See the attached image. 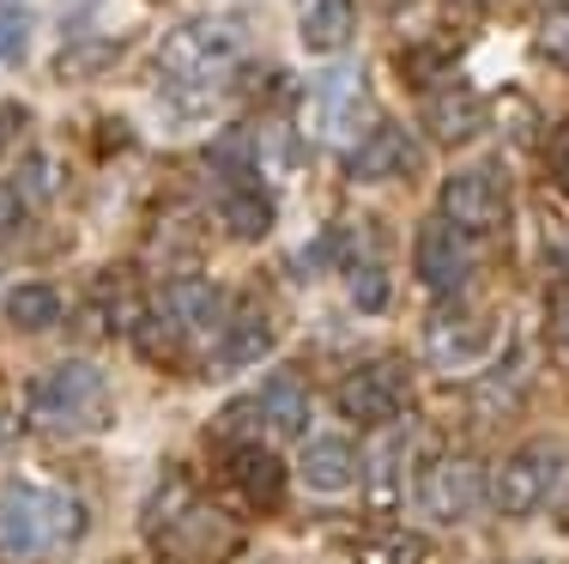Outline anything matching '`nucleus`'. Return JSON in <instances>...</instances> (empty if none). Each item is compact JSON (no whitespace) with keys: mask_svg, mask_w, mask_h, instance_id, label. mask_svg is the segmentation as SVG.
<instances>
[{"mask_svg":"<svg viewBox=\"0 0 569 564\" xmlns=\"http://www.w3.org/2000/svg\"><path fill=\"white\" fill-rule=\"evenodd\" d=\"M346 286H351V304H358V310H388V274H382V261L351 255V261H346Z\"/></svg>","mask_w":569,"mask_h":564,"instance_id":"23","label":"nucleus"},{"mask_svg":"<svg viewBox=\"0 0 569 564\" xmlns=\"http://www.w3.org/2000/svg\"><path fill=\"white\" fill-rule=\"evenodd\" d=\"M412 455H418V432L412 425H382V437H376V449H370V498L376 504H400V492L412 486Z\"/></svg>","mask_w":569,"mask_h":564,"instance_id":"15","label":"nucleus"},{"mask_svg":"<svg viewBox=\"0 0 569 564\" xmlns=\"http://www.w3.org/2000/svg\"><path fill=\"white\" fill-rule=\"evenodd\" d=\"M242 56V24L230 19H194L182 31H170V43L158 49V73L176 91H212Z\"/></svg>","mask_w":569,"mask_h":564,"instance_id":"3","label":"nucleus"},{"mask_svg":"<svg viewBox=\"0 0 569 564\" xmlns=\"http://www.w3.org/2000/svg\"><path fill=\"white\" fill-rule=\"evenodd\" d=\"M449 7H467V12H485V7H497V0H449Z\"/></svg>","mask_w":569,"mask_h":564,"instance_id":"27","label":"nucleus"},{"mask_svg":"<svg viewBox=\"0 0 569 564\" xmlns=\"http://www.w3.org/2000/svg\"><path fill=\"white\" fill-rule=\"evenodd\" d=\"M406 395H412V383H406L400 358H363V365H351L340 376V388H333V400H340L346 419L370 425V432H382V425L400 419Z\"/></svg>","mask_w":569,"mask_h":564,"instance_id":"6","label":"nucleus"},{"mask_svg":"<svg viewBox=\"0 0 569 564\" xmlns=\"http://www.w3.org/2000/svg\"><path fill=\"white\" fill-rule=\"evenodd\" d=\"M558 346H563V353H569V298L558 304Z\"/></svg>","mask_w":569,"mask_h":564,"instance_id":"26","label":"nucleus"},{"mask_svg":"<svg viewBox=\"0 0 569 564\" xmlns=\"http://www.w3.org/2000/svg\"><path fill=\"white\" fill-rule=\"evenodd\" d=\"M425 122L437 140H467L472 128H479V98H472L467 86H442V91H430L425 98Z\"/></svg>","mask_w":569,"mask_h":564,"instance_id":"20","label":"nucleus"},{"mask_svg":"<svg viewBox=\"0 0 569 564\" xmlns=\"http://www.w3.org/2000/svg\"><path fill=\"white\" fill-rule=\"evenodd\" d=\"M539 49H546L551 61H563V67H569V19H551L546 31H539Z\"/></svg>","mask_w":569,"mask_h":564,"instance_id":"24","label":"nucleus"},{"mask_svg":"<svg viewBox=\"0 0 569 564\" xmlns=\"http://www.w3.org/2000/svg\"><path fill=\"white\" fill-rule=\"evenodd\" d=\"M86 534V504L43 479H7L0 486V553L7 558H43Z\"/></svg>","mask_w":569,"mask_h":564,"instance_id":"1","label":"nucleus"},{"mask_svg":"<svg viewBox=\"0 0 569 564\" xmlns=\"http://www.w3.org/2000/svg\"><path fill=\"white\" fill-rule=\"evenodd\" d=\"M267 353H273V321H267L261 310H237L224 321V334L212 340L207 365H212V376H230L242 365H261Z\"/></svg>","mask_w":569,"mask_h":564,"instance_id":"17","label":"nucleus"},{"mask_svg":"<svg viewBox=\"0 0 569 564\" xmlns=\"http://www.w3.org/2000/svg\"><path fill=\"white\" fill-rule=\"evenodd\" d=\"M442 219L467 237H491L509 225V182L497 165H467L442 182Z\"/></svg>","mask_w":569,"mask_h":564,"instance_id":"7","label":"nucleus"},{"mask_svg":"<svg viewBox=\"0 0 569 564\" xmlns=\"http://www.w3.org/2000/svg\"><path fill=\"white\" fill-rule=\"evenodd\" d=\"M563 474H569V449L558 437H533V443H521V449H515L509 462L491 474L485 498H491V509H497V516H509V522L515 516H533V509L563 486Z\"/></svg>","mask_w":569,"mask_h":564,"instance_id":"4","label":"nucleus"},{"mask_svg":"<svg viewBox=\"0 0 569 564\" xmlns=\"http://www.w3.org/2000/svg\"><path fill=\"white\" fill-rule=\"evenodd\" d=\"M176 516H164V509H152V541L164 546L170 558L182 564H219L230 553V534H224V516L207 504H188V492H176Z\"/></svg>","mask_w":569,"mask_h":564,"instance_id":"10","label":"nucleus"},{"mask_svg":"<svg viewBox=\"0 0 569 564\" xmlns=\"http://www.w3.org/2000/svg\"><path fill=\"white\" fill-rule=\"evenodd\" d=\"M412 504H418V516L437 522V528H460L479 504H491L485 498V467L472 462V455H437V462L412 479Z\"/></svg>","mask_w":569,"mask_h":564,"instance_id":"5","label":"nucleus"},{"mask_svg":"<svg viewBox=\"0 0 569 564\" xmlns=\"http://www.w3.org/2000/svg\"><path fill=\"white\" fill-rule=\"evenodd\" d=\"M24 413H31L37 432H56V437L98 432L110 419V383H103V370L73 358V365H56L37 376L31 395H24Z\"/></svg>","mask_w":569,"mask_h":564,"instance_id":"2","label":"nucleus"},{"mask_svg":"<svg viewBox=\"0 0 569 564\" xmlns=\"http://www.w3.org/2000/svg\"><path fill=\"white\" fill-rule=\"evenodd\" d=\"M418 165V140L395 122L363 128V146H351V177L358 182H395Z\"/></svg>","mask_w":569,"mask_h":564,"instance_id":"14","label":"nucleus"},{"mask_svg":"<svg viewBox=\"0 0 569 564\" xmlns=\"http://www.w3.org/2000/svg\"><path fill=\"white\" fill-rule=\"evenodd\" d=\"M7 321H12V328H24V334L56 328V321H61V291L56 286H12L7 291Z\"/></svg>","mask_w":569,"mask_h":564,"instance_id":"22","label":"nucleus"},{"mask_svg":"<svg viewBox=\"0 0 569 564\" xmlns=\"http://www.w3.org/2000/svg\"><path fill=\"white\" fill-rule=\"evenodd\" d=\"M230 486L249 498V509H279V498H284V467H279L273 443L242 437L237 449H230Z\"/></svg>","mask_w":569,"mask_h":564,"instance_id":"16","label":"nucleus"},{"mask_svg":"<svg viewBox=\"0 0 569 564\" xmlns=\"http://www.w3.org/2000/svg\"><path fill=\"white\" fill-rule=\"evenodd\" d=\"M219 165V219L230 237H242V244H254V237L273 231V195H267L261 182H254V170L242 165V158H212Z\"/></svg>","mask_w":569,"mask_h":564,"instance_id":"12","label":"nucleus"},{"mask_svg":"<svg viewBox=\"0 0 569 564\" xmlns=\"http://www.w3.org/2000/svg\"><path fill=\"white\" fill-rule=\"evenodd\" d=\"M152 321L176 346H207L212 353V340H219L224 321H230V304H224V291L212 286V279H176V286H164Z\"/></svg>","mask_w":569,"mask_h":564,"instance_id":"8","label":"nucleus"},{"mask_svg":"<svg viewBox=\"0 0 569 564\" xmlns=\"http://www.w3.org/2000/svg\"><path fill=\"white\" fill-rule=\"evenodd\" d=\"M224 432H261V443H279V437H303L309 432V395L297 376H273V383L261 388L254 400H242V407L219 413Z\"/></svg>","mask_w":569,"mask_h":564,"instance_id":"9","label":"nucleus"},{"mask_svg":"<svg viewBox=\"0 0 569 564\" xmlns=\"http://www.w3.org/2000/svg\"><path fill=\"white\" fill-rule=\"evenodd\" d=\"M309 116L328 140H351L363 122H370V98H363V73L358 67H340V73H321V86L309 91Z\"/></svg>","mask_w":569,"mask_h":564,"instance_id":"13","label":"nucleus"},{"mask_svg":"<svg viewBox=\"0 0 569 564\" xmlns=\"http://www.w3.org/2000/svg\"><path fill=\"white\" fill-rule=\"evenodd\" d=\"M551 170H558V182L569 188V128L558 133V152H551Z\"/></svg>","mask_w":569,"mask_h":564,"instance_id":"25","label":"nucleus"},{"mask_svg":"<svg viewBox=\"0 0 569 564\" xmlns=\"http://www.w3.org/2000/svg\"><path fill=\"white\" fill-rule=\"evenodd\" d=\"M485 346H491V328H485L479 316H437L430 321V358H437L442 370L479 365Z\"/></svg>","mask_w":569,"mask_h":564,"instance_id":"19","label":"nucleus"},{"mask_svg":"<svg viewBox=\"0 0 569 564\" xmlns=\"http://www.w3.org/2000/svg\"><path fill=\"white\" fill-rule=\"evenodd\" d=\"M351 0H309V12H303V43L316 49V56H333V49H346V37H351Z\"/></svg>","mask_w":569,"mask_h":564,"instance_id":"21","label":"nucleus"},{"mask_svg":"<svg viewBox=\"0 0 569 564\" xmlns=\"http://www.w3.org/2000/svg\"><path fill=\"white\" fill-rule=\"evenodd\" d=\"M472 267H479V255H472V237L455 231V225L437 212V219L418 231V279H425V291H437V298H455V291H467Z\"/></svg>","mask_w":569,"mask_h":564,"instance_id":"11","label":"nucleus"},{"mask_svg":"<svg viewBox=\"0 0 569 564\" xmlns=\"http://www.w3.org/2000/svg\"><path fill=\"white\" fill-rule=\"evenodd\" d=\"M358 449H351L346 437H309L303 443V486L309 492H351L358 486Z\"/></svg>","mask_w":569,"mask_h":564,"instance_id":"18","label":"nucleus"}]
</instances>
